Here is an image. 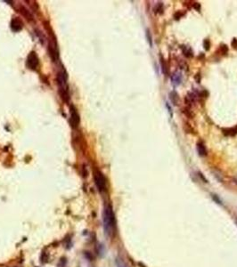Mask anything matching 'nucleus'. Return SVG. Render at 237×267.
<instances>
[{"mask_svg": "<svg viewBox=\"0 0 237 267\" xmlns=\"http://www.w3.org/2000/svg\"><path fill=\"white\" fill-rule=\"evenodd\" d=\"M182 15H183V13H181L180 12H178V13H175V18H176V20H178V19H179V18H180Z\"/></svg>", "mask_w": 237, "mask_h": 267, "instance_id": "obj_19", "label": "nucleus"}, {"mask_svg": "<svg viewBox=\"0 0 237 267\" xmlns=\"http://www.w3.org/2000/svg\"><path fill=\"white\" fill-rule=\"evenodd\" d=\"M232 45H233L235 48H236V46H237V39L236 38H234V40H233V42H232Z\"/></svg>", "mask_w": 237, "mask_h": 267, "instance_id": "obj_21", "label": "nucleus"}, {"mask_svg": "<svg viewBox=\"0 0 237 267\" xmlns=\"http://www.w3.org/2000/svg\"><path fill=\"white\" fill-rule=\"evenodd\" d=\"M203 45H204L205 50H209V41L208 39L204 40V42H203Z\"/></svg>", "mask_w": 237, "mask_h": 267, "instance_id": "obj_17", "label": "nucleus"}, {"mask_svg": "<svg viewBox=\"0 0 237 267\" xmlns=\"http://www.w3.org/2000/svg\"><path fill=\"white\" fill-rule=\"evenodd\" d=\"M227 46L226 45H222V52H223V54H226V53H227Z\"/></svg>", "mask_w": 237, "mask_h": 267, "instance_id": "obj_20", "label": "nucleus"}, {"mask_svg": "<svg viewBox=\"0 0 237 267\" xmlns=\"http://www.w3.org/2000/svg\"><path fill=\"white\" fill-rule=\"evenodd\" d=\"M58 85L60 87V92L62 94L63 99L68 101L69 94H68V84L66 81V76L64 74V72H60L58 74Z\"/></svg>", "mask_w": 237, "mask_h": 267, "instance_id": "obj_2", "label": "nucleus"}, {"mask_svg": "<svg viewBox=\"0 0 237 267\" xmlns=\"http://www.w3.org/2000/svg\"><path fill=\"white\" fill-rule=\"evenodd\" d=\"M224 134L226 135H235L237 133V129L236 128H227V129H224Z\"/></svg>", "mask_w": 237, "mask_h": 267, "instance_id": "obj_11", "label": "nucleus"}, {"mask_svg": "<svg viewBox=\"0 0 237 267\" xmlns=\"http://www.w3.org/2000/svg\"><path fill=\"white\" fill-rule=\"evenodd\" d=\"M181 49L183 51V54H185V56H186L187 58H191L193 57V51L190 47L186 46V45H182L181 46Z\"/></svg>", "mask_w": 237, "mask_h": 267, "instance_id": "obj_8", "label": "nucleus"}, {"mask_svg": "<svg viewBox=\"0 0 237 267\" xmlns=\"http://www.w3.org/2000/svg\"><path fill=\"white\" fill-rule=\"evenodd\" d=\"M102 223H103V230L105 234L108 237H112L115 233L116 229V221L113 210L110 205H107L102 213Z\"/></svg>", "mask_w": 237, "mask_h": 267, "instance_id": "obj_1", "label": "nucleus"}, {"mask_svg": "<svg viewBox=\"0 0 237 267\" xmlns=\"http://www.w3.org/2000/svg\"><path fill=\"white\" fill-rule=\"evenodd\" d=\"M115 263H116V266L117 267H127L126 264H125V262H124L120 257H117Z\"/></svg>", "mask_w": 237, "mask_h": 267, "instance_id": "obj_12", "label": "nucleus"}, {"mask_svg": "<svg viewBox=\"0 0 237 267\" xmlns=\"http://www.w3.org/2000/svg\"><path fill=\"white\" fill-rule=\"evenodd\" d=\"M170 100H171V101H172L175 105H177L178 101H179V97H178V95H177L175 91H173V92L170 93Z\"/></svg>", "mask_w": 237, "mask_h": 267, "instance_id": "obj_9", "label": "nucleus"}, {"mask_svg": "<svg viewBox=\"0 0 237 267\" xmlns=\"http://www.w3.org/2000/svg\"><path fill=\"white\" fill-rule=\"evenodd\" d=\"M161 66H162V71L164 72V73H168V70H167V66H165V62H164V60L161 58Z\"/></svg>", "mask_w": 237, "mask_h": 267, "instance_id": "obj_16", "label": "nucleus"}, {"mask_svg": "<svg viewBox=\"0 0 237 267\" xmlns=\"http://www.w3.org/2000/svg\"><path fill=\"white\" fill-rule=\"evenodd\" d=\"M146 37H147V38H148L149 45H150V46L152 47V45H153V41H152V37H151V35H150L149 30H147V31H146Z\"/></svg>", "mask_w": 237, "mask_h": 267, "instance_id": "obj_15", "label": "nucleus"}, {"mask_svg": "<svg viewBox=\"0 0 237 267\" xmlns=\"http://www.w3.org/2000/svg\"><path fill=\"white\" fill-rule=\"evenodd\" d=\"M236 224H237V220H236Z\"/></svg>", "mask_w": 237, "mask_h": 267, "instance_id": "obj_22", "label": "nucleus"}, {"mask_svg": "<svg viewBox=\"0 0 237 267\" xmlns=\"http://www.w3.org/2000/svg\"><path fill=\"white\" fill-rule=\"evenodd\" d=\"M12 27H13V30L16 31V26H18V28L21 30L22 29V22L18 20V19H14L12 22Z\"/></svg>", "mask_w": 237, "mask_h": 267, "instance_id": "obj_10", "label": "nucleus"}, {"mask_svg": "<svg viewBox=\"0 0 237 267\" xmlns=\"http://www.w3.org/2000/svg\"><path fill=\"white\" fill-rule=\"evenodd\" d=\"M197 151H198L199 155L202 156V157H204V156L207 155V149H206L205 145L203 144V142L197 143Z\"/></svg>", "mask_w": 237, "mask_h": 267, "instance_id": "obj_7", "label": "nucleus"}, {"mask_svg": "<svg viewBox=\"0 0 237 267\" xmlns=\"http://www.w3.org/2000/svg\"><path fill=\"white\" fill-rule=\"evenodd\" d=\"M194 7L197 11H200V9H201V4H200L199 3H194Z\"/></svg>", "mask_w": 237, "mask_h": 267, "instance_id": "obj_18", "label": "nucleus"}, {"mask_svg": "<svg viewBox=\"0 0 237 267\" xmlns=\"http://www.w3.org/2000/svg\"><path fill=\"white\" fill-rule=\"evenodd\" d=\"M154 11H155L156 13H161L162 11H163V4H162V3H159V4L156 5Z\"/></svg>", "mask_w": 237, "mask_h": 267, "instance_id": "obj_13", "label": "nucleus"}, {"mask_svg": "<svg viewBox=\"0 0 237 267\" xmlns=\"http://www.w3.org/2000/svg\"><path fill=\"white\" fill-rule=\"evenodd\" d=\"M27 65L30 67L31 69H35L38 66V59L36 55V53H31L28 59H27Z\"/></svg>", "mask_w": 237, "mask_h": 267, "instance_id": "obj_5", "label": "nucleus"}, {"mask_svg": "<svg viewBox=\"0 0 237 267\" xmlns=\"http://www.w3.org/2000/svg\"><path fill=\"white\" fill-rule=\"evenodd\" d=\"M79 123V117L76 110V109L72 106L70 109V125L73 128H78Z\"/></svg>", "mask_w": 237, "mask_h": 267, "instance_id": "obj_4", "label": "nucleus"}, {"mask_svg": "<svg viewBox=\"0 0 237 267\" xmlns=\"http://www.w3.org/2000/svg\"><path fill=\"white\" fill-rule=\"evenodd\" d=\"M171 81L174 86H178L182 82V75L180 72H175L171 77Z\"/></svg>", "mask_w": 237, "mask_h": 267, "instance_id": "obj_6", "label": "nucleus"}, {"mask_svg": "<svg viewBox=\"0 0 237 267\" xmlns=\"http://www.w3.org/2000/svg\"><path fill=\"white\" fill-rule=\"evenodd\" d=\"M94 179H95V183H96V185L98 188V190L100 192H103L106 188V179H105L104 175H102V173L100 172L99 170H96L94 172Z\"/></svg>", "mask_w": 237, "mask_h": 267, "instance_id": "obj_3", "label": "nucleus"}, {"mask_svg": "<svg viewBox=\"0 0 237 267\" xmlns=\"http://www.w3.org/2000/svg\"><path fill=\"white\" fill-rule=\"evenodd\" d=\"M66 264H67V260L65 257H62L59 262H58V265H57V267H65L66 266Z\"/></svg>", "mask_w": 237, "mask_h": 267, "instance_id": "obj_14", "label": "nucleus"}]
</instances>
